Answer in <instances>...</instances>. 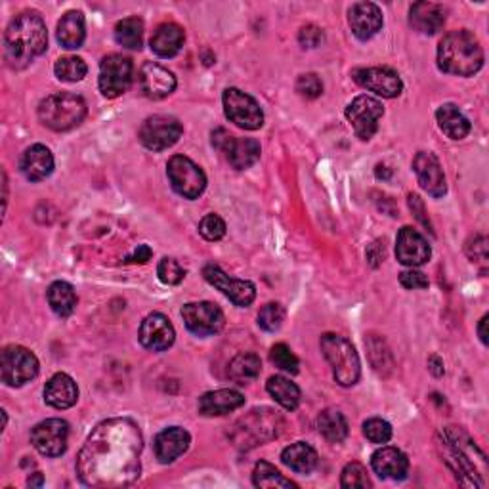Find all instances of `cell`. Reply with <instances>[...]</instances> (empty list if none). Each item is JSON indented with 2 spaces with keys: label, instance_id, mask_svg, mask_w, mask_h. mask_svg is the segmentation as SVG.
Segmentation results:
<instances>
[{
  "label": "cell",
  "instance_id": "obj_1",
  "mask_svg": "<svg viewBox=\"0 0 489 489\" xmlns=\"http://www.w3.org/2000/svg\"><path fill=\"white\" fill-rule=\"evenodd\" d=\"M144 436L127 417L107 418L97 425L77 457L79 480L97 489L132 485L142 472Z\"/></svg>",
  "mask_w": 489,
  "mask_h": 489
},
{
  "label": "cell",
  "instance_id": "obj_2",
  "mask_svg": "<svg viewBox=\"0 0 489 489\" xmlns=\"http://www.w3.org/2000/svg\"><path fill=\"white\" fill-rule=\"evenodd\" d=\"M48 31L37 12H21L13 18L4 33V54L12 69H25L45 54Z\"/></svg>",
  "mask_w": 489,
  "mask_h": 489
},
{
  "label": "cell",
  "instance_id": "obj_3",
  "mask_svg": "<svg viewBox=\"0 0 489 489\" xmlns=\"http://www.w3.org/2000/svg\"><path fill=\"white\" fill-rule=\"evenodd\" d=\"M484 65V50L480 40L470 31L460 30L447 33L438 46L440 72L457 77L476 75Z\"/></svg>",
  "mask_w": 489,
  "mask_h": 489
},
{
  "label": "cell",
  "instance_id": "obj_4",
  "mask_svg": "<svg viewBox=\"0 0 489 489\" xmlns=\"http://www.w3.org/2000/svg\"><path fill=\"white\" fill-rule=\"evenodd\" d=\"M440 438L443 460L455 472V476L460 478V484L484 487L485 484L478 478L480 474L476 465H474V453L480 451L476 443H474L463 430H459L455 426H447L445 430H442Z\"/></svg>",
  "mask_w": 489,
  "mask_h": 489
},
{
  "label": "cell",
  "instance_id": "obj_5",
  "mask_svg": "<svg viewBox=\"0 0 489 489\" xmlns=\"http://www.w3.org/2000/svg\"><path fill=\"white\" fill-rule=\"evenodd\" d=\"M40 122L54 132H67L85 121L87 104L79 94L55 92L38 104Z\"/></svg>",
  "mask_w": 489,
  "mask_h": 489
},
{
  "label": "cell",
  "instance_id": "obj_6",
  "mask_svg": "<svg viewBox=\"0 0 489 489\" xmlns=\"http://www.w3.org/2000/svg\"><path fill=\"white\" fill-rule=\"evenodd\" d=\"M321 352L333 369V376L341 386H354L359 381L361 363L354 344L341 334L327 333L321 337Z\"/></svg>",
  "mask_w": 489,
  "mask_h": 489
},
{
  "label": "cell",
  "instance_id": "obj_7",
  "mask_svg": "<svg viewBox=\"0 0 489 489\" xmlns=\"http://www.w3.org/2000/svg\"><path fill=\"white\" fill-rule=\"evenodd\" d=\"M282 425H283L282 417H279L275 411L268 408L255 409L235 425L233 442L240 447H255L258 443L277 438Z\"/></svg>",
  "mask_w": 489,
  "mask_h": 489
},
{
  "label": "cell",
  "instance_id": "obj_8",
  "mask_svg": "<svg viewBox=\"0 0 489 489\" xmlns=\"http://www.w3.org/2000/svg\"><path fill=\"white\" fill-rule=\"evenodd\" d=\"M223 114L235 127L243 131H258L264 124V111L253 96L240 89H226L222 96Z\"/></svg>",
  "mask_w": 489,
  "mask_h": 489
},
{
  "label": "cell",
  "instance_id": "obj_9",
  "mask_svg": "<svg viewBox=\"0 0 489 489\" xmlns=\"http://www.w3.org/2000/svg\"><path fill=\"white\" fill-rule=\"evenodd\" d=\"M38 375L37 356L23 346H6L0 359V376L6 386H23Z\"/></svg>",
  "mask_w": 489,
  "mask_h": 489
},
{
  "label": "cell",
  "instance_id": "obj_10",
  "mask_svg": "<svg viewBox=\"0 0 489 489\" xmlns=\"http://www.w3.org/2000/svg\"><path fill=\"white\" fill-rule=\"evenodd\" d=\"M166 174H169L174 191L184 199H199L207 188V176L201 166L186 156L171 157L169 164H166Z\"/></svg>",
  "mask_w": 489,
  "mask_h": 489
},
{
  "label": "cell",
  "instance_id": "obj_11",
  "mask_svg": "<svg viewBox=\"0 0 489 489\" xmlns=\"http://www.w3.org/2000/svg\"><path fill=\"white\" fill-rule=\"evenodd\" d=\"M213 146L226 156L235 171H247L260 159V144L255 138H237L226 129L213 132Z\"/></svg>",
  "mask_w": 489,
  "mask_h": 489
},
{
  "label": "cell",
  "instance_id": "obj_12",
  "mask_svg": "<svg viewBox=\"0 0 489 489\" xmlns=\"http://www.w3.org/2000/svg\"><path fill=\"white\" fill-rule=\"evenodd\" d=\"M132 60L122 54H109L100 62V85L102 96L107 100H115L122 96L132 85Z\"/></svg>",
  "mask_w": 489,
  "mask_h": 489
},
{
  "label": "cell",
  "instance_id": "obj_13",
  "mask_svg": "<svg viewBox=\"0 0 489 489\" xmlns=\"http://www.w3.org/2000/svg\"><path fill=\"white\" fill-rule=\"evenodd\" d=\"M383 115V104L371 96H358L346 107V119L352 124L356 136L363 142H367L379 131V121Z\"/></svg>",
  "mask_w": 489,
  "mask_h": 489
},
{
  "label": "cell",
  "instance_id": "obj_14",
  "mask_svg": "<svg viewBox=\"0 0 489 489\" xmlns=\"http://www.w3.org/2000/svg\"><path fill=\"white\" fill-rule=\"evenodd\" d=\"M181 132H184V127L176 117L153 115L142 122L138 136L149 151H164L178 142Z\"/></svg>",
  "mask_w": 489,
  "mask_h": 489
},
{
  "label": "cell",
  "instance_id": "obj_15",
  "mask_svg": "<svg viewBox=\"0 0 489 489\" xmlns=\"http://www.w3.org/2000/svg\"><path fill=\"white\" fill-rule=\"evenodd\" d=\"M181 317L188 331L201 339L218 334L226 325L223 312L213 302H190L181 308Z\"/></svg>",
  "mask_w": 489,
  "mask_h": 489
},
{
  "label": "cell",
  "instance_id": "obj_16",
  "mask_svg": "<svg viewBox=\"0 0 489 489\" xmlns=\"http://www.w3.org/2000/svg\"><path fill=\"white\" fill-rule=\"evenodd\" d=\"M203 277L215 289H218L222 295H226L235 306H240V308H247L257 299V287L253 283L245 282V279L230 277L215 264H208V266L203 268Z\"/></svg>",
  "mask_w": 489,
  "mask_h": 489
},
{
  "label": "cell",
  "instance_id": "obj_17",
  "mask_svg": "<svg viewBox=\"0 0 489 489\" xmlns=\"http://www.w3.org/2000/svg\"><path fill=\"white\" fill-rule=\"evenodd\" d=\"M69 425L63 418H46L31 430V443L45 457H62L67 451Z\"/></svg>",
  "mask_w": 489,
  "mask_h": 489
},
{
  "label": "cell",
  "instance_id": "obj_18",
  "mask_svg": "<svg viewBox=\"0 0 489 489\" xmlns=\"http://www.w3.org/2000/svg\"><path fill=\"white\" fill-rule=\"evenodd\" d=\"M354 80L359 87L381 97H398L403 90L400 75L390 67H361L354 72Z\"/></svg>",
  "mask_w": 489,
  "mask_h": 489
},
{
  "label": "cell",
  "instance_id": "obj_19",
  "mask_svg": "<svg viewBox=\"0 0 489 489\" xmlns=\"http://www.w3.org/2000/svg\"><path fill=\"white\" fill-rule=\"evenodd\" d=\"M138 339L146 350L164 352L174 344L176 331L169 317L159 312H153L142 321V325H139Z\"/></svg>",
  "mask_w": 489,
  "mask_h": 489
},
{
  "label": "cell",
  "instance_id": "obj_20",
  "mask_svg": "<svg viewBox=\"0 0 489 489\" xmlns=\"http://www.w3.org/2000/svg\"><path fill=\"white\" fill-rule=\"evenodd\" d=\"M139 82V90L149 100H164L176 90V77L169 69L156 63V62H148L139 69L138 75Z\"/></svg>",
  "mask_w": 489,
  "mask_h": 489
},
{
  "label": "cell",
  "instance_id": "obj_21",
  "mask_svg": "<svg viewBox=\"0 0 489 489\" xmlns=\"http://www.w3.org/2000/svg\"><path fill=\"white\" fill-rule=\"evenodd\" d=\"M413 171L417 174L418 184L421 188L432 195V198H443L447 193L445 176L442 171V164L434 153L430 151H418L413 159Z\"/></svg>",
  "mask_w": 489,
  "mask_h": 489
},
{
  "label": "cell",
  "instance_id": "obj_22",
  "mask_svg": "<svg viewBox=\"0 0 489 489\" xmlns=\"http://www.w3.org/2000/svg\"><path fill=\"white\" fill-rule=\"evenodd\" d=\"M430 245L417 230L405 226L396 240V257L408 268H418L430 260Z\"/></svg>",
  "mask_w": 489,
  "mask_h": 489
},
{
  "label": "cell",
  "instance_id": "obj_23",
  "mask_svg": "<svg viewBox=\"0 0 489 489\" xmlns=\"http://www.w3.org/2000/svg\"><path fill=\"white\" fill-rule=\"evenodd\" d=\"M371 467L383 480H403L409 472V459L398 447H381L371 457Z\"/></svg>",
  "mask_w": 489,
  "mask_h": 489
},
{
  "label": "cell",
  "instance_id": "obj_24",
  "mask_svg": "<svg viewBox=\"0 0 489 489\" xmlns=\"http://www.w3.org/2000/svg\"><path fill=\"white\" fill-rule=\"evenodd\" d=\"M348 23L359 40H369L383 30V12L373 3H358L348 12Z\"/></svg>",
  "mask_w": 489,
  "mask_h": 489
},
{
  "label": "cell",
  "instance_id": "obj_25",
  "mask_svg": "<svg viewBox=\"0 0 489 489\" xmlns=\"http://www.w3.org/2000/svg\"><path fill=\"white\" fill-rule=\"evenodd\" d=\"M190 443H191V436L188 430L180 426H171L159 432L153 447H156V455L159 459V463L169 465L188 451Z\"/></svg>",
  "mask_w": 489,
  "mask_h": 489
},
{
  "label": "cell",
  "instance_id": "obj_26",
  "mask_svg": "<svg viewBox=\"0 0 489 489\" xmlns=\"http://www.w3.org/2000/svg\"><path fill=\"white\" fill-rule=\"evenodd\" d=\"M20 171L30 181H40L48 178L54 173L52 151L43 144L27 148L20 159Z\"/></svg>",
  "mask_w": 489,
  "mask_h": 489
},
{
  "label": "cell",
  "instance_id": "obj_27",
  "mask_svg": "<svg viewBox=\"0 0 489 489\" xmlns=\"http://www.w3.org/2000/svg\"><path fill=\"white\" fill-rule=\"evenodd\" d=\"M79 400V386L67 373H55L45 386V401L54 409H69Z\"/></svg>",
  "mask_w": 489,
  "mask_h": 489
},
{
  "label": "cell",
  "instance_id": "obj_28",
  "mask_svg": "<svg viewBox=\"0 0 489 489\" xmlns=\"http://www.w3.org/2000/svg\"><path fill=\"white\" fill-rule=\"evenodd\" d=\"M245 403L241 392L230 388L215 390V392H207L199 398V413L203 417H222L235 409H240Z\"/></svg>",
  "mask_w": 489,
  "mask_h": 489
},
{
  "label": "cell",
  "instance_id": "obj_29",
  "mask_svg": "<svg viewBox=\"0 0 489 489\" xmlns=\"http://www.w3.org/2000/svg\"><path fill=\"white\" fill-rule=\"evenodd\" d=\"M447 12L436 3H415L409 10V25L423 35H436L445 23Z\"/></svg>",
  "mask_w": 489,
  "mask_h": 489
},
{
  "label": "cell",
  "instance_id": "obj_30",
  "mask_svg": "<svg viewBox=\"0 0 489 489\" xmlns=\"http://www.w3.org/2000/svg\"><path fill=\"white\" fill-rule=\"evenodd\" d=\"M186 40V33L176 23H161L153 37L149 40L153 54H157L159 58H174V55L181 50Z\"/></svg>",
  "mask_w": 489,
  "mask_h": 489
},
{
  "label": "cell",
  "instance_id": "obj_31",
  "mask_svg": "<svg viewBox=\"0 0 489 489\" xmlns=\"http://www.w3.org/2000/svg\"><path fill=\"white\" fill-rule=\"evenodd\" d=\"M55 37H58V43L67 50L80 48L87 38V25L82 12L72 10L67 12L65 16H62V20L58 21Z\"/></svg>",
  "mask_w": 489,
  "mask_h": 489
},
{
  "label": "cell",
  "instance_id": "obj_32",
  "mask_svg": "<svg viewBox=\"0 0 489 489\" xmlns=\"http://www.w3.org/2000/svg\"><path fill=\"white\" fill-rule=\"evenodd\" d=\"M317 459L319 457L314 447L304 442H297L285 447L282 453L283 465L297 474H310L317 467Z\"/></svg>",
  "mask_w": 489,
  "mask_h": 489
},
{
  "label": "cell",
  "instance_id": "obj_33",
  "mask_svg": "<svg viewBox=\"0 0 489 489\" xmlns=\"http://www.w3.org/2000/svg\"><path fill=\"white\" fill-rule=\"evenodd\" d=\"M436 119L442 132L451 139H463L470 132V121L460 114V109L455 104H443L436 111Z\"/></svg>",
  "mask_w": 489,
  "mask_h": 489
},
{
  "label": "cell",
  "instance_id": "obj_34",
  "mask_svg": "<svg viewBox=\"0 0 489 489\" xmlns=\"http://www.w3.org/2000/svg\"><path fill=\"white\" fill-rule=\"evenodd\" d=\"M46 297H48V304H50L52 312L60 317L72 316L77 308V302H79L73 285H69L67 282H54L48 287Z\"/></svg>",
  "mask_w": 489,
  "mask_h": 489
},
{
  "label": "cell",
  "instance_id": "obj_35",
  "mask_svg": "<svg viewBox=\"0 0 489 489\" xmlns=\"http://www.w3.org/2000/svg\"><path fill=\"white\" fill-rule=\"evenodd\" d=\"M266 390L268 394L282 405L283 409L287 411H295L299 408L300 403V388L291 383L287 376H282V375H275V376H270V381L266 383Z\"/></svg>",
  "mask_w": 489,
  "mask_h": 489
},
{
  "label": "cell",
  "instance_id": "obj_36",
  "mask_svg": "<svg viewBox=\"0 0 489 489\" xmlns=\"http://www.w3.org/2000/svg\"><path fill=\"white\" fill-rule=\"evenodd\" d=\"M260 371H262V361L253 352H243L240 356H235L230 363V369H228L230 379L241 386L257 381Z\"/></svg>",
  "mask_w": 489,
  "mask_h": 489
},
{
  "label": "cell",
  "instance_id": "obj_37",
  "mask_svg": "<svg viewBox=\"0 0 489 489\" xmlns=\"http://www.w3.org/2000/svg\"><path fill=\"white\" fill-rule=\"evenodd\" d=\"M319 434L331 443H341L348 438V423L341 411L325 409L317 418Z\"/></svg>",
  "mask_w": 489,
  "mask_h": 489
},
{
  "label": "cell",
  "instance_id": "obj_38",
  "mask_svg": "<svg viewBox=\"0 0 489 489\" xmlns=\"http://www.w3.org/2000/svg\"><path fill=\"white\" fill-rule=\"evenodd\" d=\"M253 484L262 489H297L299 487L295 482L285 478L274 465L266 463V460L257 463L253 472Z\"/></svg>",
  "mask_w": 489,
  "mask_h": 489
},
{
  "label": "cell",
  "instance_id": "obj_39",
  "mask_svg": "<svg viewBox=\"0 0 489 489\" xmlns=\"http://www.w3.org/2000/svg\"><path fill=\"white\" fill-rule=\"evenodd\" d=\"M115 40L129 50H139L144 43V21L139 18H127L115 25Z\"/></svg>",
  "mask_w": 489,
  "mask_h": 489
},
{
  "label": "cell",
  "instance_id": "obj_40",
  "mask_svg": "<svg viewBox=\"0 0 489 489\" xmlns=\"http://www.w3.org/2000/svg\"><path fill=\"white\" fill-rule=\"evenodd\" d=\"M366 346L369 350V359H371V366L373 369L379 373V375H388L390 371H392L394 367V361H392V354H390L388 346L383 339L376 337V334H369V337L366 339Z\"/></svg>",
  "mask_w": 489,
  "mask_h": 489
},
{
  "label": "cell",
  "instance_id": "obj_41",
  "mask_svg": "<svg viewBox=\"0 0 489 489\" xmlns=\"http://www.w3.org/2000/svg\"><path fill=\"white\" fill-rule=\"evenodd\" d=\"M55 77L63 82H79L87 77L89 67L82 58H77V55H65V58H60L54 65Z\"/></svg>",
  "mask_w": 489,
  "mask_h": 489
},
{
  "label": "cell",
  "instance_id": "obj_42",
  "mask_svg": "<svg viewBox=\"0 0 489 489\" xmlns=\"http://www.w3.org/2000/svg\"><path fill=\"white\" fill-rule=\"evenodd\" d=\"M283 321H285V308L277 302L266 304L258 312V327L264 329V331H268V333H275V331L282 329Z\"/></svg>",
  "mask_w": 489,
  "mask_h": 489
},
{
  "label": "cell",
  "instance_id": "obj_43",
  "mask_svg": "<svg viewBox=\"0 0 489 489\" xmlns=\"http://www.w3.org/2000/svg\"><path fill=\"white\" fill-rule=\"evenodd\" d=\"M270 359L275 367H279L282 371L289 373V375H297L299 373V358L291 352V348L283 342H279L275 346H272L270 350Z\"/></svg>",
  "mask_w": 489,
  "mask_h": 489
},
{
  "label": "cell",
  "instance_id": "obj_44",
  "mask_svg": "<svg viewBox=\"0 0 489 489\" xmlns=\"http://www.w3.org/2000/svg\"><path fill=\"white\" fill-rule=\"evenodd\" d=\"M341 485L344 489H352V487H371V480L367 476V468L361 463H348L342 470V478Z\"/></svg>",
  "mask_w": 489,
  "mask_h": 489
},
{
  "label": "cell",
  "instance_id": "obj_45",
  "mask_svg": "<svg viewBox=\"0 0 489 489\" xmlns=\"http://www.w3.org/2000/svg\"><path fill=\"white\" fill-rule=\"evenodd\" d=\"M363 434L371 443H388L392 438V426L383 418H369L363 423Z\"/></svg>",
  "mask_w": 489,
  "mask_h": 489
},
{
  "label": "cell",
  "instance_id": "obj_46",
  "mask_svg": "<svg viewBox=\"0 0 489 489\" xmlns=\"http://www.w3.org/2000/svg\"><path fill=\"white\" fill-rule=\"evenodd\" d=\"M157 275L161 279V283L164 285H180L181 279L186 277V272L180 266L178 260L164 257L157 266Z\"/></svg>",
  "mask_w": 489,
  "mask_h": 489
},
{
  "label": "cell",
  "instance_id": "obj_47",
  "mask_svg": "<svg viewBox=\"0 0 489 489\" xmlns=\"http://www.w3.org/2000/svg\"><path fill=\"white\" fill-rule=\"evenodd\" d=\"M199 233L207 241H220L226 235V222H223L218 215H207L199 222Z\"/></svg>",
  "mask_w": 489,
  "mask_h": 489
},
{
  "label": "cell",
  "instance_id": "obj_48",
  "mask_svg": "<svg viewBox=\"0 0 489 489\" xmlns=\"http://www.w3.org/2000/svg\"><path fill=\"white\" fill-rule=\"evenodd\" d=\"M467 257L470 258V262L478 264V266H482V272H485V266H487V240L484 235H474L470 237V240L467 241Z\"/></svg>",
  "mask_w": 489,
  "mask_h": 489
},
{
  "label": "cell",
  "instance_id": "obj_49",
  "mask_svg": "<svg viewBox=\"0 0 489 489\" xmlns=\"http://www.w3.org/2000/svg\"><path fill=\"white\" fill-rule=\"evenodd\" d=\"M297 92L306 100H316L324 94V82L316 73H304L297 80Z\"/></svg>",
  "mask_w": 489,
  "mask_h": 489
},
{
  "label": "cell",
  "instance_id": "obj_50",
  "mask_svg": "<svg viewBox=\"0 0 489 489\" xmlns=\"http://www.w3.org/2000/svg\"><path fill=\"white\" fill-rule=\"evenodd\" d=\"M400 283L403 289H409V291L428 289V277L423 272L411 268V270H405L400 274Z\"/></svg>",
  "mask_w": 489,
  "mask_h": 489
},
{
  "label": "cell",
  "instance_id": "obj_51",
  "mask_svg": "<svg viewBox=\"0 0 489 489\" xmlns=\"http://www.w3.org/2000/svg\"><path fill=\"white\" fill-rule=\"evenodd\" d=\"M321 40H324V31H321L316 25H306L299 33V43L304 48H316V46H319Z\"/></svg>",
  "mask_w": 489,
  "mask_h": 489
},
{
  "label": "cell",
  "instance_id": "obj_52",
  "mask_svg": "<svg viewBox=\"0 0 489 489\" xmlns=\"http://www.w3.org/2000/svg\"><path fill=\"white\" fill-rule=\"evenodd\" d=\"M409 207H411L413 215L417 216V220L421 222L423 226H426V228L430 230V220H428V216H426L425 205H423V201H421V198H418V195H415V193H411V195H409Z\"/></svg>",
  "mask_w": 489,
  "mask_h": 489
},
{
  "label": "cell",
  "instance_id": "obj_53",
  "mask_svg": "<svg viewBox=\"0 0 489 489\" xmlns=\"http://www.w3.org/2000/svg\"><path fill=\"white\" fill-rule=\"evenodd\" d=\"M149 258H151V249L148 245H139L131 257H127V260H124V262H129V264H146Z\"/></svg>",
  "mask_w": 489,
  "mask_h": 489
},
{
  "label": "cell",
  "instance_id": "obj_54",
  "mask_svg": "<svg viewBox=\"0 0 489 489\" xmlns=\"http://www.w3.org/2000/svg\"><path fill=\"white\" fill-rule=\"evenodd\" d=\"M428 369H430V373L434 375V376H443V373H445V369H443V361H442L438 356H432V358L428 359Z\"/></svg>",
  "mask_w": 489,
  "mask_h": 489
},
{
  "label": "cell",
  "instance_id": "obj_55",
  "mask_svg": "<svg viewBox=\"0 0 489 489\" xmlns=\"http://www.w3.org/2000/svg\"><path fill=\"white\" fill-rule=\"evenodd\" d=\"M375 174H376V178H379V180H381V178H383V180H388L390 176H392V171H390L386 164H379V166H376Z\"/></svg>",
  "mask_w": 489,
  "mask_h": 489
},
{
  "label": "cell",
  "instance_id": "obj_56",
  "mask_svg": "<svg viewBox=\"0 0 489 489\" xmlns=\"http://www.w3.org/2000/svg\"><path fill=\"white\" fill-rule=\"evenodd\" d=\"M43 482H45L43 474H40V472H35L33 476H30V480H27V485H30V487H40V485H43Z\"/></svg>",
  "mask_w": 489,
  "mask_h": 489
},
{
  "label": "cell",
  "instance_id": "obj_57",
  "mask_svg": "<svg viewBox=\"0 0 489 489\" xmlns=\"http://www.w3.org/2000/svg\"><path fill=\"white\" fill-rule=\"evenodd\" d=\"M485 325H487V316H484L480 319V325H478V334H480V341L484 344H487V331H485Z\"/></svg>",
  "mask_w": 489,
  "mask_h": 489
}]
</instances>
